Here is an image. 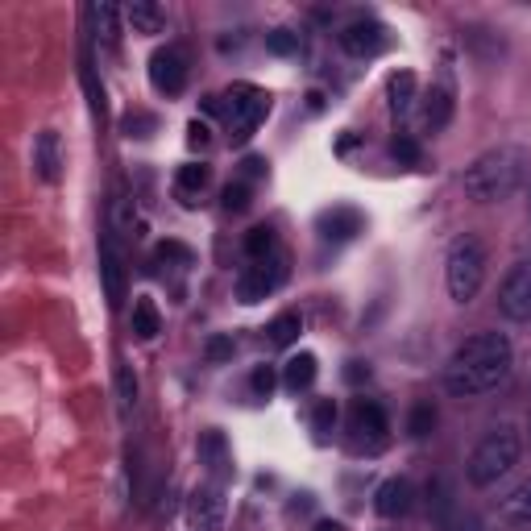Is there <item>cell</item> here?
I'll list each match as a JSON object with an SVG mask.
<instances>
[{
  "label": "cell",
  "instance_id": "cell-1",
  "mask_svg": "<svg viewBox=\"0 0 531 531\" xmlns=\"http://www.w3.org/2000/svg\"><path fill=\"white\" fill-rule=\"evenodd\" d=\"M515 366V345L507 341V332H478L465 345H457V353L444 366V390L457 399H478L490 395L494 386L507 382Z\"/></svg>",
  "mask_w": 531,
  "mask_h": 531
},
{
  "label": "cell",
  "instance_id": "cell-2",
  "mask_svg": "<svg viewBox=\"0 0 531 531\" xmlns=\"http://www.w3.org/2000/svg\"><path fill=\"white\" fill-rule=\"evenodd\" d=\"M531 171V158L523 146L515 142H498L490 150H482L478 158H473L465 166V195L473 204H502V200H511V195L523 187Z\"/></svg>",
  "mask_w": 531,
  "mask_h": 531
},
{
  "label": "cell",
  "instance_id": "cell-3",
  "mask_svg": "<svg viewBox=\"0 0 531 531\" xmlns=\"http://www.w3.org/2000/svg\"><path fill=\"white\" fill-rule=\"evenodd\" d=\"M519 453H523V436L515 424H494L478 444H473V453H469V482L486 490V486H498L507 473L519 465Z\"/></svg>",
  "mask_w": 531,
  "mask_h": 531
},
{
  "label": "cell",
  "instance_id": "cell-4",
  "mask_svg": "<svg viewBox=\"0 0 531 531\" xmlns=\"http://www.w3.org/2000/svg\"><path fill=\"white\" fill-rule=\"evenodd\" d=\"M444 283L453 303H473L486 283V245L478 233H461L444 254Z\"/></svg>",
  "mask_w": 531,
  "mask_h": 531
},
{
  "label": "cell",
  "instance_id": "cell-5",
  "mask_svg": "<svg viewBox=\"0 0 531 531\" xmlns=\"http://www.w3.org/2000/svg\"><path fill=\"white\" fill-rule=\"evenodd\" d=\"M225 117H229V137L237 146H245L270 117V92H262L258 83H233L225 96Z\"/></svg>",
  "mask_w": 531,
  "mask_h": 531
},
{
  "label": "cell",
  "instance_id": "cell-6",
  "mask_svg": "<svg viewBox=\"0 0 531 531\" xmlns=\"http://www.w3.org/2000/svg\"><path fill=\"white\" fill-rule=\"evenodd\" d=\"M283 278H287V258L283 254H270V258L249 262L237 274V299L245 307H254V303H262L266 295H274L278 287H283Z\"/></svg>",
  "mask_w": 531,
  "mask_h": 531
},
{
  "label": "cell",
  "instance_id": "cell-7",
  "mask_svg": "<svg viewBox=\"0 0 531 531\" xmlns=\"http://www.w3.org/2000/svg\"><path fill=\"white\" fill-rule=\"evenodd\" d=\"M225 486L220 482H200L187 498V531H220L225 527Z\"/></svg>",
  "mask_w": 531,
  "mask_h": 531
},
{
  "label": "cell",
  "instance_id": "cell-8",
  "mask_svg": "<svg viewBox=\"0 0 531 531\" xmlns=\"http://www.w3.org/2000/svg\"><path fill=\"white\" fill-rule=\"evenodd\" d=\"M498 312L515 320V324H527L531 320V258L519 262L498 287Z\"/></svg>",
  "mask_w": 531,
  "mask_h": 531
},
{
  "label": "cell",
  "instance_id": "cell-9",
  "mask_svg": "<svg viewBox=\"0 0 531 531\" xmlns=\"http://www.w3.org/2000/svg\"><path fill=\"white\" fill-rule=\"evenodd\" d=\"M150 83L162 96H179L187 88V54L179 46H158L150 54Z\"/></svg>",
  "mask_w": 531,
  "mask_h": 531
},
{
  "label": "cell",
  "instance_id": "cell-10",
  "mask_svg": "<svg viewBox=\"0 0 531 531\" xmlns=\"http://www.w3.org/2000/svg\"><path fill=\"white\" fill-rule=\"evenodd\" d=\"M337 42H341L345 54H353V59H374V54L386 50V25L370 21V17H357L337 34Z\"/></svg>",
  "mask_w": 531,
  "mask_h": 531
},
{
  "label": "cell",
  "instance_id": "cell-11",
  "mask_svg": "<svg viewBox=\"0 0 531 531\" xmlns=\"http://www.w3.org/2000/svg\"><path fill=\"white\" fill-rule=\"evenodd\" d=\"M195 453H200V465H204V473H208V482H220V486H225V482L233 478V449H229L225 432L208 428V432L200 436V444H195Z\"/></svg>",
  "mask_w": 531,
  "mask_h": 531
},
{
  "label": "cell",
  "instance_id": "cell-12",
  "mask_svg": "<svg viewBox=\"0 0 531 531\" xmlns=\"http://www.w3.org/2000/svg\"><path fill=\"white\" fill-rule=\"evenodd\" d=\"M100 283H104V299L113 312H121L125 307V258L113 237L100 241Z\"/></svg>",
  "mask_w": 531,
  "mask_h": 531
},
{
  "label": "cell",
  "instance_id": "cell-13",
  "mask_svg": "<svg viewBox=\"0 0 531 531\" xmlns=\"http://www.w3.org/2000/svg\"><path fill=\"white\" fill-rule=\"evenodd\" d=\"M411 502H415V486L407 478H386L374 494V511L382 519H403L411 511Z\"/></svg>",
  "mask_w": 531,
  "mask_h": 531
},
{
  "label": "cell",
  "instance_id": "cell-14",
  "mask_svg": "<svg viewBox=\"0 0 531 531\" xmlns=\"http://www.w3.org/2000/svg\"><path fill=\"white\" fill-rule=\"evenodd\" d=\"M34 171L42 183H59L63 179V142L54 129H42L34 142Z\"/></svg>",
  "mask_w": 531,
  "mask_h": 531
},
{
  "label": "cell",
  "instance_id": "cell-15",
  "mask_svg": "<svg viewBox=\"0 0 531 531\" xmlns=\"http://www.w3.org/2000/svg\"><path fill=\"white\" fill-rule=\"evenodd\" d=\"M361 225H366V220H361L357 208H328L316 220V229H320L324 241H353L361 233Z\"/></svg>",
  "mask_w": 531,
  "mask_h": 531
},
{
  "label": "cell",
  "instance_id": "cell-16",
  "mask_svg": "<svg viewBox=\"0 0 531 531\" xmlns=\"http://www.w3.org/2000/svg\"><path fill=\"white\" fill-rule=\"evenodd\" d=\"M453 113H457L453 88H449V83H436V88H432V92L424 96V125H428V133H440V129H449Z\"/></svg>",
  "mask_w": 531,
  "mask_h": 531
},
{
  "label": "cell",
  "instance_id": "cell-17",
  "mask_svg": "<svg viewBox=\"0 0 531 531\" xmlns=\"http://www.w3.org/2000/svg\"><path fill=\"white\" fill-rule=\"evenodd\" d=\"M386 96H390V113H395V121H407L411 108L419 100V83L411 71H395L386 79Z\"/></svg>",
  "mask_w": 531,
  "mask_h": 531
},
{
  "label": "cell",
  "instance_id": "cell-18",
  "mask_svg": "<svg viewBox=\"0 0 531 531\" xmlns=\"http://www.w3.org/2000/svg\"><path fill=\"white\" fill-rule=\"evenodd\" d=\"M316 374H320L316 353H295V357H287V366H283V386L291 390V395H303V390H312Z\"/></svg>",
  "mask_w": 531,
  "mask_h": 531
},
{
  "label": "cell",
  "instance_id": "cell-19",
  "mask_svg": "<svg viewBox=\"0 0 531 531\" xmlns=\"http://www.w3.org/2000/svg\"><path fill=\"white\" fill-rule=\"evenodd\" d=\"M125 25L133 34H162L166 13L154 5V0H133V5H125Z\"/></svg>",
  "mask_w": 531,
  "mask_h": 531
},
{
  "label": "cell",
  "instance_id": "cell-20",
  "mask_svg": "<svg viewBox=\"0 0 531 531\" xmlns=\"http://www.w3.org/2000/svg\"><path fill=\"white\" fill-rule=\"evenodd\" d=\"M212 183V166L208 162H183L175 175V191L183 195V204H195V195H204V187Z\"/></svg>",
  "mask_w": 531,
  "mask_h": 531
},
{
  "label": "cell",
  "instance_id": "cell-21",
  "mask_svg": "<svg viewBox=\"0 0 531 531\" xmlns=\"http://www.w3.org/2000/svg\"><path fill=\"white\" fill-rule=\"evenodd\" d=\"M353 432H357L361 440L370 436L374 444H382V440H386V415H382V407L361 399V403L353 407Z\"/></svg>",
  "mask_w": 531,
  "mask_h": 531
},
{
  "label": "cell",
  "instance_id": "cell-22",
  "mask_svg": "<svg viewBox=\"0 0 531 531\" xmlns=\"http://www.w3.org/2000/svg\"><path fill=\"white\" fill-rule=\"evenodd\" d=\"M158 332H162V312H158L154 299L142 295V299L133 303V337H137V341H154Z\"/></svg>",
  "mask_w": 531,
  "mask_h": 531
},
{
  "label": "cell",
  "instance_id": "cell-23",
  "mask_svg": "<svg viewBox=\"0 0 531 531\" xmlns=\"http://www.w3.org/2000/svg\"><path fill=\"white\" fill-rule=\"evenodd\" d=\"M121 17H125V9H117V5H92L96 34H100V42H104L108 50L121 46Z\"/></svg>",
  "mask_w": 531,
  "mask_h": 531
},
{
  "label": "cell",
  "instance_id": "cell-24",
  "mask_svg": "<svg viewBox=\"0 0 531 531\" xmlns=\"http://www.w3.org/2000/svg\"><path fill=\"white\" fill-rule=\"evenodd\" d=\"M299 332H303V316L299 312H283V316H274L270 328H266V341L274 349H291L299 341Z\"/></svg>",
  "mask_w": 531,
  "mask_h": 531
},
{
  "label": "cell",
  "instance_id": "cell-25",
  "mask_svg": "<svg viewBox=\"0 0 531 531\" xmlns=\"http://www.w3.org/2000/svg\"><path fill=\"white\" fill-rule=\"evenodd\" d=\"M502 519H511V523H531V478L519 482L507 498H502Z\"/></svg>",
  "mask_w": 531,
  "mask_h": 531
},
{
  "label": "cell",
  "instance_id": "cell-26",
  "mask_svg": "<svg viewBox=\"0 0 531 531\" xmlns=\"http://www.w3.org/2000/svg\"><path fill=\"white\" fill-rule=\"evenodd\" d=\"M278 254V245H274V229L270 225H254L245 233V258L249 262H258V258H270Z\"/></svg>",
  "mask_w": 531,
  "mask_h": 531
},
{
  "label": "cell",
  "instance_id": "cell-27",
  "mask_svg": "<svg viewBox=\"0 0 531 531\" xmlns=\"http://www.w3.org/2000/svg\"><path fill=\"white\" fill-rule=\"evenodd\" d=\"M436 428V407H432V399H419L415 407H411V419H407V432L415 436V440H424L428 432Z\"/></svg>",
  "mask_w": 531,
  "mask_h": 531
},
{
  "label": "cell",
  "instance_id": "cell-28",
  "mask_svg": "<svg viewBox=\"0 0 531 531\" xmlns=\"http://www.w3.org/2000/svg\"><path fill=\"white\" fill-rule=\"evenodd\" d=\"M117 399H121L125 415L137 407V374H133L129 361H117Z\"/></svg>",
  "mask_w": 531,
  "mask_h": 531
},
{
  "label": "cell",
  "instance_id": "cell-29",
  "mask_svg": "<svg viewBox=\"0 0 531 531\" xmlns=\"http://www.w3.org/2000/svg\"><path fill=\"white\" fill-rule=\"evenodd\" d=\"M332 428H337V403H332V399H320L316 411H312V432H316V440H328Z\"/></svg>",
  "mask_w": 531,
  "mask_h": 531
},
{
  "label": "cell",
  "instance_id": "cell-30",
  "mask_svg": "<svg viewBox=\"0 0 531 531\" xmlns=\"http://www.w3.org/2000/svg\"><path fill=\"white\" fill-rule=\"evenodd\" d=\"M266 50L278 54V59H291V54H299V34L295 30H270L266 34Z\"/></svg>",
  "mask_w": 531,
  "mask_h": 531
},
{
  "label": "cell",
  "instance_id": "cell-31",
  "mask_svg": "<svg viewBox=\"0 0 531 531\" xmlns=\"http://www.w3.org/2000/svg\"><path fill=\"white\" fill-rule=\"evenodd\" d=\"M154 262H166V266H191V249H187L183 241H158Z\"/></svg>",
  "mask_w": 531,
  "mask_h": 531
},
{
  "label": "cell",
  "instance_id": "cell-32",
  "mask_svg": "<svg viewBox=\"0 0 531 531\" xmlns=\"http://www.w3.org/2000/svg\"><path fill=\"white\" fill-rule=\"evenodd\" d=\"M249 386H254V395H258V399H270V395H274V386H278L274 366H258L254 374H249Z\"/></svg>",
  "mask_w": 531,
  "mask_h": 531
},
{
  "label": "cell",
  "instance_id": "cell-33",
  "mask_svg": "<svg viewBox=\"0 0 531 531\" xmlns=\"http://www.w3.org/2000/svg\"><path fill=\"white\" fill-rule=\"evenodd\" d=\"M249 208V183L245 179H233L225 187V212H245Z\"/></svg>",
  "mask_w": 531,
  "mask_h": 531
},
{
  "label": "cell",
  "instance_id": "cell-34",
  "mask_svg": "<svg viewBox=\"0 0 531 531\" xmlns=\"http://www.w3.org/2000/svg\"><path fill=\"white\" fill-rule=\"evenodd\" d=\"M233 349H237L233 337H212V341L204 345V357L212 361V366H220V361H229V357H233Z\"/></svg>",
  "mask_w": 531,
  "mask_h": 531
},
{
  "label": "cell",
  "instance_id": "cell-35",
  "mask_svg": "<svg viewBox=\"0 0 531 531\" xmlns=\"http://www.w3.org/2000/svg\"><path fill=\"white\" fill-rule=\"evenodd\" d=\"M154 125H158V121H154L150 113H129V117H125V133H129V137H150Z\"/></svg>",
  "mask_w": 531,
  "mask_h": 531
},
{
  "label": "cell",
  "instance_id": "cell-36",
  "mask_svg": "<svg viewBox=\"0 0 531 531\" xmlns=\"http://www.w3.org/2000/svg\"><path fill=\"white\" fill-rule=\"evenodd\" d=\"M390 154H395L399 162H419V146L411 142V137H395V146H390Z\"/></svg>",
  "mask_w": 531,
  "mask_h": 531
},
{
  "label": "cell",
  "instance_id": "cell-37",
  "mask_svg": "<svg viewBox=\"0 0 531 531\" xmlns=\"http://www.w3.org/2000/svg\"><path fill=\"white\" fill-rule=\"evenodd\" d=\"M187 142H191V146H208V125L191 121V125H187Z\"/></svg>",
  "mask_w": 531,
  "mask_h": 531
},
{
  "label": "cell",
  "instance_id": "cell-38",
  "mask_svg": "<svg viewBox=\"0 0 531 531\" xmlns=\"http://www.w3.org/2000/svg\"><path fill=\"white\" fill-rule=\"evenodd\" d=\"M258 175H266V162L262 158H245L241 162V179H258Z\"/></svg>",
  "mask_w": 531,
  "mask_h": 531
},
{
  "label": "cell",
  "instance_id": "cell-39",
  "mask_svg": "<svg viewBox=\"0 0 531 531\" xmlns=\"http://www.w3.org/2000/svg\"><path fill=\"white\" fill-rule=\"evenodd\" d=\"M345 378H349V382H361V378H370V366H361V361H349Z\"/></svg>",
  "mask_w": 531,
  "mask_h": 531
},
{
  "label": "cell",
  "instance_id": "cell-40",
  "mask_svg": "<svg viewBox=\"0 0 531 531\" xmlns=\"http://www.w3.org/2000/svg\"><path fill=\"white\" fill-rule=\"evenodd\" d=\"M316 531H345L341 523H332V519H324V523H316Z\"/></svg>",
  "mask_w": 531,
  "mask_h": 531
},
{
  "label": "cell",
  "instance_id": "cell-41",
  "mask_svg": "<svg viewBox=\"0 0 531 531\" xmlns=\"http://www.w3.org/2000/svg\"><path fill=\"white\" fill-rule=\"evenodd\" d=\"M527 208H531V200H527Z\"/></svg>",
  "mask_w": 531,
  "mask_h": 531
}]
</instances>
